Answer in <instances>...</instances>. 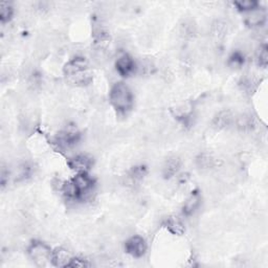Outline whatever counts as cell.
I'll return each mask as SVG.
<instances>
[{
  "label": "cell",
  "instance_id": "cell-3",
  "mask_svg": "<svg viewBox=\"0 0 268 268\" xmlns=\"http://www.w3.org/2000/svg\"><path fill=\"white\" fill-rule=\"evenodd\" d=\"M73 190L74 199H82L94 187V179L87 173H78L69 180Z\"/></svg>",
  "mask_w": 268,
  "mask_h": 268
},
{
  "label": "cell",
  "instance_id": "cell-9",
  "mask_svg": "<svg viewBox=\"0 0 268 268\" xmlns=\"http://www.w3.org/2000/svg\"><path fill=\"white\" fill-rule=\"evenodd\" d=\"M92 158L85 154H80L74 156L68 162V166L71 170L77 173H87V171L92 167Z\"/></svg>",
  "mask_w": 268,
  "mask_h": 268
},
{
  "label": "cell",
  "instance_id": "cell-24",
  "mask_svg": "<svg viewBox=\"0 0 268 268\" xmlns=\"http://www.w3.org/2000/svg\"><path fill=\"white\" fill-rule=\"evenodd\" d=\"M146 175V169L145 167H135L133 168L130 173V178L132 180H140Z\"/></svg>",
  "mask_w": 268,
  "mask_h": 268
},
{
  "label": "cell",
  "instance_id": "cell-12",
  "mask_svg": "<svg viewBox=\"0 0 268 268\" xmlns=\"http://www.w3.org/2000/svg\"><path fill=\"white\" fill-rule=\"evenodd\" d=\"M201 203V196L198 191L193 192L190 197L186 200L182 206V214L184 216H192L194 214Z\"/></svg>",
  "mask_w": 268,
  "mask_h": 268
},
{
  "label": "cell",
  "instance_id": "cell-2",
  "mask_svg": "<svg viewBox=\"0 0 268 268\" xmlns=\"http://www.w3.org/2000/svg\"><path fill=\"white\" fill-rule=\"evenodd\" d=\"M52 249L41 241H33L28 248V255L32 261L38 267H45L50 263Z\"/></svg>",
  "mask_w": 268,
  "mask_h": 268
},
{
  "label": "cell",
  "instance_id": "cell-23",
  "mask_svg": "<svg viewBox=\"0 0 268 268\" xmlns=\"http://www.w3.org/2000/svg\"><path fill=\"white\" fill-rule=\"evenodd\" d=\"M244 61H245L244 55H243V54L240 53V52H234V53H233V55L230 57L229 64H230L232 67H236V68H239V67H241L243 64H244Z\"/></svg>",
  "mask_w": 268,
  "mask_h": 268
},
{
  "label": "cell",
  "instance_id": "cell-8",
  "mask_svg": "<svg viewBox=\"0 0 268 268\" xmlns=\"http://www.w3.org/2000/svg\"><path fill=\"white\" fill-rule=\"evenodd\" d=\"M86 70H88V63L86 59L83 57H77L72 59V60L67 62L63 67V72L66 75V78Z\"/></svg>",
  "mask_w": 268,
  "mask_h": 268
},
{
  "label": "cell",
  "instance_id": "cell-5",
  "mask_svg": "<svg viewBox=\"0 0 268 268\" xmlns=\"http://www.w3.org/2000/svg\"><path fill=\"white\" fill-rule=\"evenodd\" d=\"M80 140V134L75 130H64L58 133L55 144L60 150H69L74 147Z\"/></svg>",
  "mask_w": 268,
  "mask_h": 268
},
{
  "label": "cell",
  "instance_id": "cell-20",
  "mask_svg": "<svg viewBox=\"0 0 268 268\" xmlns=\"http://www.w3.org/2000/svg\"><path fill=\"white\" fill-rule=\"evenodd\" d=\"M234 5L241 12H251L257 10L259 3L255 0H240V1H234Z\"/></svg>",
  "mask_w": 268,
  "mask_h": 268
},
{
  "label": "cell",
  "instance_id": "cell-17",
  "mask_svg": "<svg viewBox=\"0 0 268 268\" xmlns=\"http://www.w3.org/2000/svg\"><path fill=\"white\" fill-rule=\"evenodd\" d=\"M196 165L201 170H209L217 165V162L212 154L201 153L196 158Z\"/></svg>",
  "mask_w": 268,
  "mask_h": 268
},
{
  "label": "cell",
  "instance_id": "cell-7",
  "mask_svg": "<svg viewBox=\"0 0 268 268\" xmlns=\"http://www.w3.org/2000/svg\"><path fill=\"white\" fill-rule=\"evenodd\" d=\"M234 123H236L234 114L231 110H222L214 116L212 126L216 130H224L230 128Z\"/></svg>",
  "mask_w": 268,
  "mask_h": 268
},
{
  "label": "cell",
  "instance_id": "cell-14",
  "mask_svg": "<svg viewBox=\"0 0 268 268\" xmlns=\"http://www.w3.org/2000/svg\"><path fill=\"white\" fill-rule=\"evenodd\" d=\"M245 22L249 28H261L266 22V14L260 8H257V10L249 12Z\"/></svg>",
  "mask_w": 268,
  "mask_h": 268
},
{
  "label": "cell",
  "instance_id": "cell-1",
  "mask_svg": "<svg viewBox=\"0 0 268 268\" xmlns=\"http://www.w3.org/2000/svg\"><path fill=\"white\" fill-rule=\"evenodd\" d=\"M109 100H110V103L115 110L122 114L129 112L134 104V98L131 89L122 82L115 83L111 87Z\"/></svg>",
  "mask_w": 268,
  "mask_h": 268
},
{
  "label": "cell",
  "instance_id": "cell-25",
  "mask_svg": "<svg viewBox=\"0 0 268 268\" xmlns=\"http://www.w3.org/2000/svg\"><path fill=\"white\" fill-rule=\"evenodd\" d=\"M90 266L89 263H87L85 260H82L79 258H72L70 260V262L67 265V267H77V268H82V267H88Z\"/></svg>",
  "mask_w": 268,
  "mask_h": 268
},
{
  "label": "cell",
  "instance_id": "cell-4",
  "mask_svg": "<svg viewBox=\"0 0 268 268\" xmlns=\"http://www.w3.org/2000/svg\"><path fill=\"white\" fill-rule=\"evenodd\" d=\"M148 245L146 240L140 236H133L125 243L126 253L133 258H141L147 253Z\"/></svg>",
  "mask_w": 268,
  "mask_h": 268
},
{
  "label": "cell",
  "instance_id": "cell-15",
  "mask_svg": "<svg viewBox=\"0 0 268 268\" xmlns=\"http://www.w3.org/2000/svg\"><path fill=\"white\" fill-rule=\"evenodd\" d=\"M229 32V24L223 19H216L211 25V35L216 40L225 38Z\"/></svg>",
  "mask_w": 268,
  "mask_h": 268
},
{
  "label": "cell",
  "instance_id": "cell-19",
  "mask_svg": "<svg viewBox=\"0 0 268 268\" xmlns=\"http://www.w3.org/2000/svg\"><path fill=\"white\" fill-rule=\"evenodd\" d=\"M240 86L242 90H244L246 94H254V91L258 87V81L255 77H251V75H247V77L242 78L240 82Z\"/></svg>",
  "mask_w": 268,
  "mask_h": 268
},
{
  "label": "cell",
  "instance_id": "cell-16",
  "mask_svg": "<svg viewBox=\"0 0 268 268\" xmlns=\"http://www.w3.org/2000/svg\"><path fill=\"white\" fill-rule=\"evenodd\" d=\"M67 81L74 86H86L92 82V73L89 70L83 71L71 77H67Z\"/></svg>",
  "mask_w": 268,
  "mask_h": 268
},
{
  "label": "cell",
  "instance_id": "cell-22",
  "mask_svg": "<svg viewBox=\"0 0 268 268\" xmlns=\"http://www.w3.org/2000/svg\"><path fill=\"white\" fill-rule=\"evenodd\" d=\"M257 63L259 66L265 67L268 64V53H267V46L265 44L261 45L257 53Z\"/></svg>",
  "mask_w": 268,
  "mask_h": 268
},
{
  "label": "cell",
  "instance_id": "cell-6",
  "mask_svg": "<svg viewBox=\"0 0 268 268\" xmlns=\"http://www.w3.org/2000/svg\"><path fill=\"white\" fill-rule=\"evenodd\" d=\"M115 68L120 75L127 78L132 73H134V71L137 68V66L135 61H134V59L130 55L123 54L117 58V60L115 62Z\"/></svg>",
  "mask_w": 268,
  "mask_h": 268
},
{
  "label": "cell",
  "instance_id": "cell-11",
  "mask_svg": "<svg viewBox=\"0 0 268 268\" xmlns=\"http://www.w3.org/2000/svg\"><path fill=\"white\" fill-rule=\"evenodd\" d=\"M181 168V161L177 156H171L167 159L163 167V175L166 179L172 178L177 174Z\"/></svg>",
  "mask_w": 268,
  "mask_h": 268
},
{
  "label": "cell",
  "instance_id": "cell-13",
  "mask_svg": "<svg viewBox=\"0 0 268 268\" xmlns=\"http://www.w3.org/2000/svg\"><path fill=\"white\" fill-rule=\"evenodd\" d=\"M164 226L168 230V232L171 233L172 234H175V236H181L186 232V229H184V225L181 220L174 216L167 218L164 221Z\"/></svg>",
  "mask_w": 268,
  "mask_h": 268
},
{
  "label": "cell",
  "instance_id": "cell-18",
  "mask_svg": "<svg viewBox=\"0 0 268 268\" xmlns=\"http://www.w3.org/2000/svg\"><path fill=\"white\" fill-rule=\"evenodd\" d=\"M14 15V8L13 5L7 2V1H2L0 3V21L1 23H6L8 21H11Z\"/></svg>",
  "mask_w": 268,
  "mask_h": 268
},
{
  "label": "cell",
  "instance_id": "cell-21",
  "mask_svg": "<svg viewBox=\"0 0 268 268\" xmlns=\"http://www.w3.org/2000/svg\"><path fill=\"white\" fill-rule=\"evenodd\" d=\"M180 33L184 38H193L196 35V25L193 21H184L180 25Z\"/></svg>",
  "mask_w": 268,
  "mask_h": 268
},
{
  "label": "cell",
  "instance_id": "cell-10",
  "mask_svg": "<svg viewBox=\"0 0 268 268\" xmlns=\"http://www.w3.org/2000/svg\"><path fill=\"white\" fill-rule=\"evenodd\" d=\"M70 254L63 247H57L52 251L50 263L56 267H67L71 260Z\"/></svg>",
  "mask_w": 268,
  "mask_h": 268
}]
</instances>
